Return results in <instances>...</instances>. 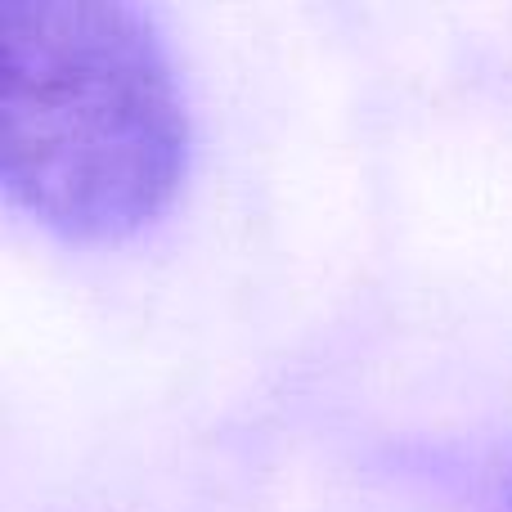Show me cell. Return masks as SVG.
Returning <instances> with one entry per match:
<instances>
[{
  "instance_id": "cell-1",
  "label": "cell",
  "mask_w": 512,
  "mask_h": 512,
  "mask_svg": "<svg viewBox=\"0 0 512 512\" xmlns=\"http://www.w3.org/2000/svg\"><path fill=\"white\" fill-rule=\"evenodd\" d=\"M185 99L149 18L113 0L0 5V180L68 239H122L171 203Z\"/></svg>"
}]
</instances>
